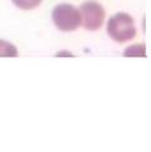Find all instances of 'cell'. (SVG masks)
Wrapping results in <instances>:
<instances>
[{"mask_svg":"<svg viewBox=\"0 0 151 152\" xmlns=\"http://www.w3.org/2000/svg\"><path fill=\"white\" fill-rule=\"evenodd\" d=\"M18 56V51L15 46L7 41L0 39V57H15Z\"/></svg>","mask_w":151,"mask_h":152,"instance_id":"obj_4","label":"cell"},{"mask_svg":"<svg viewBox=\"0 0 151 152\" xmlns=\"http://www.w3.org/2000/svg\"><path fill=\"white\" fill-rule=\"evenodd\" d=\"M107 32L108 36L118 43H125L133 39L137 33L133 18L127 13H117L116 15H113L108 20Z\"/></svg>","mask_w":151,"mask_h":152,"instance_id":"obj_1","label":"cell"},{"mask_svg":"<svg viewBox=\"0 0 151 152\" xmlns=\"http://www.w3.org/2000/svg\"><path fill=\"white\" fill-rule=\"evenodd\" d=\"M80 17L81 24L88 31H98L100 29L104 23L106 12L100 4L97 1H85L80 7Z\"/></svg>","mask_w":151,"mask_h":152,"instance_id":"obj_3","label":"cell"},{"mask_svg":"<svg viewBox=\"0 0 151 152\" xmlns=\"http://www.w3.org/2000/svg\"><path fill=\"white\" fill-rule=\"evenodd\" d=\"M52 20L60 31L73 32L81 26V17L79 9L71 4H59L52 10Z\"/></svg>","mask_w":151,"mask_h":152,"instance_id":"obj_2","label":"cell"},{"mask_svg":"<svg viewBox=\"0 0 151 152\" xmlns=\"http://www.w3.org/2000/svg\"><path fill=\"white\" fill-rule=\"evenodd\" d=\"M12 1L18 8L24 9V10H31V9H34L38 7L42 3V0H12Z\"/></svg>","mask_w":151,"mask_h":152,"instance_id":"obj_5","label":"cell"}]
</instances>
